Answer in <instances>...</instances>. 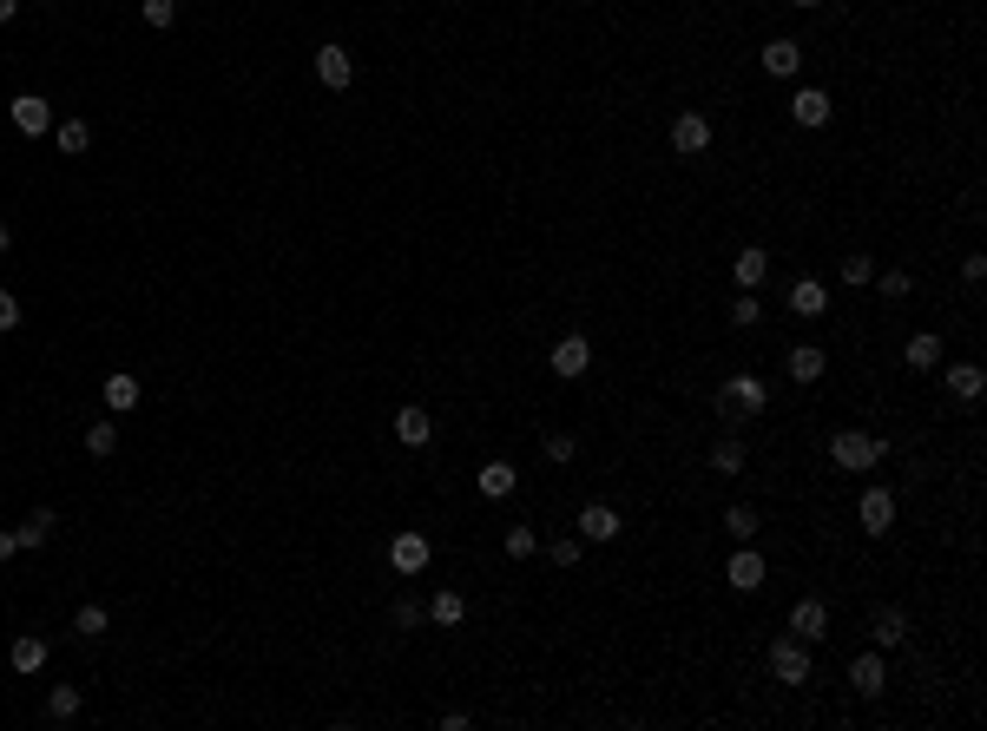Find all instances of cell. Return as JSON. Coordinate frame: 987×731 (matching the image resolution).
<instances>
[{"mask_svg": "<svg viewBox=\"0 0 987 731\" xmlns=\"http://www.w3.org/2000/svg\"><path fill=\"white\" fill-rule=\"evenodd\" d=\"M711 468L718 475H744V442H718L711 448Z\"/></svg>", "mask_w": 987, "mask_h": 731, "instance_id": "836d02e7", "label": "cell"}, {"mask_svg": "<svg viewBox=\"0 0 987 731\" xmlns=\"http://www.w3.org/2000/svg\"><path fill=\"white\" fill-rule=\"evenodd\" d=\"M856 521H862V534H889L895 527V488H862V501H856Z\"/></svg>", "mask_w": 987, "mask_h": 731, "instance_id": "277c9868", "label": "cell"}, {"mask_svg": "<svg viewBox=\"0 0 987 731\" xmlns=\"http://www.w3.org/2000/svg\"><path fill=\"white\" fill-rule=\"evenodd\" d=\"M7 330H20V297H14V290H0V336H7Z\"/></svg>", "mask_w": 987, "mask_h": 731, "instance_id": "f35d334b", "label": "cell"}, {"mask_svg": "<svg viewBox=\"0 0 987 731\" xmlns=\"http://www.w3.org/2000/svg\"><path fill=\"white\" fill-rule=\"evenodd\" d=\"M790 310H797V317H823V310H830V290L816 284V277H797V284H790Z\"/></svg>", "mask_w": 987, "mask_h": 731, "instance_id": "7402d4cb", "label": "cell"}, {"mask_svg": "<svg viewBox=\"0 0 987 731\" xmlns=\"http://www.w3.org/2000/svg\"><path fill=\"white\" fill-rule=\"evenodd\" d=\"M849 685H856L862 699H882V692H889V659H882V652H862L856 666H849Z\"/></svg>", "mask_w": 987, "mask_h": 731, "instance_id": "8fae6325", "label": "cell"}, {"mask_svg": "<svg viewBox=\"0 0 987 731\" xmlns=\"http://www.w3.org/2000/svg\"><path fill=\"white\" fill-rule=\"evenodd\" d=\"M948 389H955L961 402H981V389H987V369H981V363H948Z\"/></svg>", "mask_w": 987, "mask_h": 731, "instance_id": "cb8c5ba5", "label": "cell"}, {"mask_svg": "<svg viewBox=\"0 0 987 731\" xmlns=\"http://www.w3.org/2000/svg\"><path fill=\"white\" fill-rule=\"evenodd\" d=\"M764 402H770V389H764L757 376H744V369H737V376L724 382L718 409H724V415H744V422H751V415H764Z\"/></svg>", "mask_w": 987, "mask_h": 731, "instance_id": "3957f363", "label": "cell"}, {"mask_svg": "<svg viewBox=\"0 0 987 731\" xmlns=\"http://www.w3.org/2000/svg\"><path fill=\"white\" fill-rule=\"evenodd\" d=\"M468 620V600H461L455 587H441L435 600H428V626H461Z\"/></svg>", "mask_w": 987, "mask_h": 731, "instance_id": "d4e9b609", "label": "cell"}, {"mask_svg": "<svg viewBox=\"0 0 987 731\" xmlns=\"http://www.w3.org/2000/svg\"><path fill=\"white\" fill-rule=\"evenodd\" d=\"M961 277H968V284H981V277H987V257H981V251H968V264H961Z\"/></svg>", "mask_w": 987, "mask_h": 731, "instance_id": "7bdbcfd3", "label": "cell"}, {"mask_svg": "<svg viewBox=\"0 0 987 731\" xmlns=\"http://www.w3.org/2000/svg\"><path fill=\"white\" fill-rule=\"evenodd\" d=\"M14 14H20V0H0V27H7Z\"/></svg>", "mask_w": 987, "mask_h": 731, "instance_id": "f6af8a7d", "label": "cell"}, {"mask_svg": "<svg viewBox=\"0 0 987 731\" xmlns=\"http://www.w3.org/2000/svg\"><path fill=\"white\" fill-rule=\"evenodd\" d=\"M395 442H402V448H428V442H435V422H428V409H422V402L395 409Z\"/></svg>", "mask_w": 987, "mask_h": 731, "instance_id": "7c38bea8", "label": "cell"}, {"mask_svg": "<svg viewBox=\"0 0 987 731\" xmlns=\"http://www.w3.org/2000/svg\"><path fill=\"white\" fill-rule=\"evenodd\" d=\"M14 534H20V554H27V547H47L53 534H60V514H53V508H33L27 521L14 527Z\"/></svg>", "mask_w": 987, "mask_h": 731, "instance_id": "ffe728a7", "label": "cell"}, {"mask_svg": "<svg viewBox=\"0 0 987 731\" xmlns=\"http://www.w3.org/2000/svg\"><path fill=\"white\" fill-rule=\"evenodd\" d=\"M139 20H145V27H158V33H165V27L178 20V0H139Z\"/></svg>", "mask_w": 987, "mask_h": 731, "instance_id": "d6a6232c", "label": "cell"}, {"mask_svg": "<svg viewBox=\"0 0 987 731\" xmlns=\"http://www.w3.org/2000/svg\"><path fill=\"white\" fill-rule=\"evenodd\" d=\"M770 672H777V685H810V646L797 633H777L770 639Z\"/></svg>", "mask_w": 987, "mask_h": 731, "instance_id": "7a4b0ae2", "label": "cell"}, {"mask_svg": "<svg viewBox=\"0 0 987 731\" xmlns=\"http://www.w3.org/2000/svg\"><path fill=\"white\" fill-rule=\"evenodd\" d=\"M757 60H764L770 80H797V73H803V47H797V40H770Z\"/></svg>", "mask_w": 987, "mask_h": 731, "instance_id": "9a60e30c", "label": "cell"}, {"mask_svg": "<svg viewBox=\"0 0 987 731\" xmlns=\"http://www.w3.org/2000/svg\"><path fill=\"white\" fill-rule=\"evenodd\" d=\"M79 705H86V699H79V685H53V692H47V718H53V725H73Z\"/></svg>", "mask_w": 987, "mask_h": 731, "instance_id": "83f0119b", "label": "cell"}, {"mask_svg": "<svg viewBox=\"0 0 987 731\" xmlns=\"http://www.w3.org/2000/svg\"><path fill=\"white\" fill-rule=\"evenodd\" d=\"M869 633H876V646L889 652V646H902V633H909V620H902V613H895V606H882L876 620H869Z\"/></svg>", "mask_w": 987, "mask_h": 731, "instance_id": "f1b7e54d", "label": "cell"}, {"mask_svg": "<svg viewBox=\"0 0 987 731\" xmlns=\"http://www.w3.org/2000/svg\"><path fill=\"white\" fill-rule=\"evenodd\" d=\"M790 633H797L803 646H816V639L830 633V606H823V600H797V606H790Z\"/></svg>", "mask_w": 987, "mask_h": 731, "instance_id": "4fadbf2b", "label": "cell"}, {"mask_svg": "<svg viewBox=\"0 0 987 731\" xmlns=\"http://www.w3.org/2000/svg\"><path fill=\"white\" fill-rule=\"evenodd\" d=\"M902 363H909V369H941V363H948V343H941L935 330H922V336H909Z\"/></svg>", "mask_w": 987, "mask_h": 731, "instance_id": "d6986e66", "label": "cell"}, {"mask_svg": "<svg viewBox=\"0 0 987 731\" xmlns=\"http://www.w3.org/2000/svg\"><path fill=\"white\" fill-rule=\"evenodd\" d=\"M869 284H876V290H882V297H889V303H902V297H909V290H915V277H909V271H876V277H869Z\"/></svg>", "mask_w": 987, "mask_h": 731, "instance_id": "4dcf8cb0", "label": "cell"}, {"mask_svg": "<svg viewBox=\"0 0 987 731\" xmlns=\"http://www.w3.org/2000/svg\"><path fill=\"white\" fill-rule=\"evenodd\" d=\"M790 119H797V126H830V93H823V86H797V93H790Z\"/></svg>", "mask_w": 987, "mask_h": 731, "instance_id": "5bb4252c", "label": "cell"}, {"mask_svg": "<svg viewBox=\"0 0 987 731\" xmlns=\"http://www.w3.org/2000/svg\"><path fill=\"white\" fill-rule=\"evenodd\" d=\"M53 145H60L66 159H79V152L93 145V126H86V119H60V126H53Z\"/></svg>", "mask_w": 987, "mask_h": 731, "instance_id": "4316f807", "label": "cell"}, {"mask_svg": "<svg viewBox=\"0 0 987 731\" xmlns=\"http://www.w3.org/2000/svg\"><path fill=\"white\" fill-rule=\"evenodd\" d=\"M20 554V534H14V527H0V560H14Z\"/></svg>", "mask_w": 987, "mask_h": 731, "instance_id": "ee69618b", "label": "cell"}, {"mask_svg": "<svg viewBox=\"0 0 987 731\" xmlns=\"http://www.w3.org/2000/svg\"><path fill=\"white\" fill-rule=\"evenodd\" d=\"M7 112H14V126L27 132V139H40V132H53V99H47V93H20V99H14Z\"/></svg>", "mask_w": 987, "mask_h": 731, "instance_id": "30bf717a", "label": "cell"}, {"mask_svg": "<svg viewBox=\"0 0 987 731\" xmlns=\"http://www.w3.org/2000/svg\"><path fill=\"white\" fill-rule=\"evenodd\" d=\"M428 620V613H422V606H415V600H395V626H402V633H415V626H422Z\"/></svg>", "mask_w": 987, "mask_h": 731, "instance_id": "ab89813d", "label": "cell"}, {"mask_svg": "<svg viewBox=\"0 0 987 731\" xmlns=\"http://www.w3.org/2000/svg\"><path fill=\"white\" fill-rule=\"evenodd\" d=\"M586 369H593V343H586V336H560V343H553V376L580 382Z\"/></svg>", "mask_w": 987, "mask_h": 731, "instance_id": "9c48e42d", "label": "cell"}, {"mask_svg": "<svg viewBox=\"0 0 987 731\" xmlns=\"http://www.w3.org/2000/svg\"><path fill=\"white\" fill-rule=\"evenodd\" d=\"M784 369H790V382H816L823 369H830V356L816 350V343H797V350L784 356Z\"/></svg>", "mask_w": 987, "mask_h": 731, "instance_id": "44dd1931", "label": "cell"}, {"mask_svg": "<svg viewBox=\"0 0 987 731\" xmlns=\"http://www.w3.org/2000/svg\"><path fill=\"white\" fill-rule=\"evenodd\" d=\"M580 541H619V514L606 501H586L580 508Z\"/></svg>", "mask_w": 987, "mask_h": 731, "instance_id": "ac0fdd59", "label": "cell"}, {"mask_svg": "<svg viewBox=\"0 0 987 731\" xmlns=\"http://www.w3.org/2000/svg\"><path fill=\"white\" fill-rule=\"evenodd\" d=\"M790 7H803V14H816V7H823V0H790Z\"/></svg>", "mask_w": 987, "mask_h": 731, "instance_id": "7dc6e473", "label": "cell"}, {"mask_svg": "<svg viewBox=\"0 0 987 731\" xmlns=\"http://www.w3.org/2000/svg\"><path fill=\"white\" fill-rule=\"evenodd\" d=\"M731 277H737V290H757L770 277V257L757 251V244H744V251H737V264H731Z\"/></svg>", "mask_w": 987, "mask_h": 731, "instance_id": "603a6c76", "label": "cell"}, {"mask_svg": "<svg viewBox=\"0 0 987 731\" xmlns=\"http://www.w3.org/2000/svg\"><path fill=\"white\" fill-rule=\"evenodd\" d=\"M7 244H14V224H7V218H0V251H7Z\"/></svg>", "mask_w": 987, "mask_h": 731, "instance_id": "bcb514c9", "label": "cell"}, {"mask_svg": "<svg viewBox=\"0 0 987 731\" xmlns=\"http://www.w3.org/2000/svg\"><path fill=\"white\" fill-rule=\"evenodd\" d=\"M731 317H737V330H751V323L764 317V310H757V297H751V290H744V297H737V310H731Z\"/></svg>", "mask_w": 987, "mask_h": 731, "instance_id": "60d3db41", "label": "cell"}, {"mask_svg": "<svg viewBox=\"0 0 987 731\" xmlns=\"http://www.w3.org/2000/svg\"><path fill=\"white\" fill-rule=\"evenodd\" d=\"M547 554H553V567H573V560H580V534H560Z\"/></svg>", "mask_w": 987, "mask_h": 731, "instance_id": "74e56055", "label": "cell"}, {"mask_svg": "<svg viewBox=\"0 0 987 731\" xmlns=\"http://www.w3.org/2000/svg\"><path fill=\"white\" fill-rule=\"evenodd\" d=\"M428 554H435V547H428L422 527H402V534L389 541V567H395V573H422V567H428Z\"/></svg>", "mask_w": 987, "mask_h": 731, "instance_id": "52a82bcc", "label": "cell"}, {"mask_svg": "<svg viewBox=\"0 0 987 731\" xmlns=\"http://www.w3.org/2000/svg\"><path fill=\"white\" fill-rule=\"evenodd\" d=\"M474 488H481L487 501H507V494L520 488V468H514V461H481V475H474Z\"/></svg>", "mask_w": 987, "mask_h": 731, "instance_id": "2e32d148", "label": "cell"}, {"mask_svg": "<svg viewBox=\"0 0 987 731\" xmlns=\"http://www.w3.org/2000/svg\"><path fill=\"white\" fill-rule=\"evenodd\" d=\"M672 152H685V159H698V152H711V119L705 112H678L672 119Z\"/></svg>", "mask_w": 987, "mask_h": 731, "instance_id": "8992f818", "label": "cell"}, {"mask_svg": "<svg viewBox=\"0 0 987 731\" xmlns=\"http://www.w3.org/2000/svg\"><path fill=\"white\" fill-rule=\"evenodd\" d=\"M112 448H119V422H93V429H86V455L106 461Z\"/></svg>", "mask_w": 987, "mask_h": 731, "instance_id": "f546056e", "label": "cell"}, {"mask_svg": "<svg viewBox=\"0 0 987 731\" xmlns=\"http://www.w3.org/2000/svg\"><path fill=\"white\" fill-rule=\"evenodd\" d=\"M724 580H731L737 593H757V587H764V554H757L751 541H737L731 560H724Z\"/></svg>", "mask_w": 987, "mask_h": 731, "instance_id": "5b68a950", "label": "cell"}, {"mask_svg": "<svg viewBox=\"0 0 987 731\" xmlns=\"http://www.w3.org/2000/svg\"><path fill=\"white\" fill-rule=\"evenodd\" d=\"M7 659H14V672H40V666H47V639H40V633H20Z\"/></svg>", "mask_w": 987, "mask_h": 731, "instance_id": "484cf974", "label": "cell"}, {"mask_svg": "<svg viewBox=\"0 0 987 731\" xmlns=\"http://www.w3.org/2000/svg\"><path fill=\"white\" fill-rule=\"evenodd\" d=\"M73 633L79 639H106V606H79V613H73Z\"/></svg>", "mask_w": 987, "mask_h": 731, "instance_id": "1f68e13d", "label": "cell"}, {"mask_svg": "<svg viewBox=\"0 0 987 731\" xmlns=\"http://www.w3.org/2000/svg\"><path fill=\"white\" fill-rule=\"evenodd\" d=\"M724 527H731V541H751V534H757V508H744V501L724 508Z\"/></svg>", "mask_w": 987, "mask_h": 731, "instance_id": "e575fe53", "label": "cell"}, {"mask_svg": "<svg viewBox=\"0 0 987 731\" xmlns=\"http://www.w3.org/2000/svg\"><path fill=\"white\" fill-rule=\"evenodd\" d=\"M533 547H540V534H533V527H507V554H514V560H527Z\"/></svg>", "mask_w": 987, "mask_h": 731, "instance_id": "8d00e7d4", "label": "cell"}, {"mask_svg": "<svg viewBox=\"0 0 987 731\" xmlns=\"http://www.w3.org/2000/svg\"><path fill=\"white\" fill-rule=\"evenodd\" d=\"M869 277H876V264H869V257H849V264H843V284H869Z\"/></svg>", "mask_w": 987, "mask_h": 731, "instance_id": "b9f144b4", "label": "cell"}, {"mask_svg": "<svg viewBox=\"0 0 987 731\" xmlns=\"http://www.w3.org/2000/svg\"><path fill=\"white\" fill-rule=\"evenodd\" d=\"M356 80V60H349V47H316V86H329V93H343V86Z\"/></svg>", "mask_w": 987, "mask_h": 731, "instance_id": "ba28073f", "label": "cell"}, {"mask_svg": "<svg viewBox=\"0 0 987 731\" xmlns=\"http://www.w3.org/2000/svg\"><path fill=\"white\" fill-rule=\"evenodd\" d=\"M895 442H882V435H862V429H836L830 435V461L843 468V475H869V468H882L889 461Z\"/></svg>", "mask_w": 987, "mask_h": 731, "instance_id": "6da1fadb", "label": "cell"}, {"mask_svg": "<svg viewBox=\"0 0 987 731\" xmlns=\"http://www.w3.org/2000/svg\"><path fill=\"white\" fill-rule=\"evenodd\" d=\"M540 448H547V461H573V455H580V442H573L566 429H547V442H540Z\"/></svg>", "mask_w": 987, "mask_h": 731, "instance_id": "d590c367", "label": "cell"}, {"mask_svg": "<svg viewBox=\"0 0 987 731\" xmlns=\"http://www.w3.org/2000/svg\"><path fill=\"white\" fill-rule=\"evenodd\" d=\"M139 396H145V389H139L132 369H112V376H106V409L112 415H132V409H139Z\"/></svg>", "mask_w": 987, "mask_h": 731, "instance_id": "e0dca14e", "label": "cell"}]
</instances>
